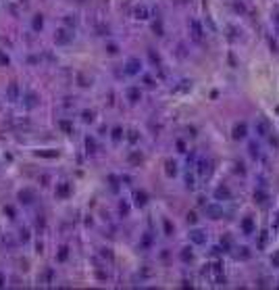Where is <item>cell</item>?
I'll return each mask as SVG.
<instances>
[{"label":"cell","instance_id":"cell-7","mask_svg":"<svg viewBox=\"0 0 279 290\" xmlns=\"http://www.w3.org/2000/svg\"><path fill=\"white\" fill-rule=\"evenodd\" d=\"M136 205H138V207H144V205H146V194H144V192H136Z\"/></svg>","mask_w":279,"mask_h":290},{"label":"cell","instance_id":"cell-9","mask_svg":"<svg viewBox=\"0 0 279 290\" xmlns=\"http://www.w3.org/2000/svg\"><path fill=\"white\" fill-rule=\"evenodd\" d=\"M265 198H267V194H265L263 190H256L254 192V200L256 203H265Z\"/></svg>","mask_w":279,"mask_h":290},{"label":"cell","instance_id":"cell-6","mask_svg":"<svg viewBox=\"0 0 279 290\" xmlns=\"http://www.w3.org/2000/svg\"><path fill=\"white\" fill-rule=\"evenodd\" d=\"M140 71V61L138 58H131L127 63V73H138Z\"/></svg>","mask_w":279,"mask_h":290},{"label":"cell","instance_id":"cell-5","mask_svg":"<svg viewBox=\"0 0 279 290\" xmlns=\"http://www.w3.org/2000/svg\"><path fill=\"white\" fill-rule=\"evenodd\" d=\"M242 230H244L246 234H252V232H254V221H252V217H246V219L242 221Z\"/></svg>","mask_w":279,"mask_h":290},{"label":"cell","instance_id":"cell-12","mask_svg":"<svg viewBox=\"0 0 279 290\" xmlns=\"http://www.w3.org/2000/svg\"><path fill=\"white\" fill-rule=\"evenodd\" d=\"M136 15H138V19H146V6H138Z\"/></svg>","mask_w":279,"mask_h":290},{"label":"cell","instance_id":"cell-17","mask_svg":"<svg viewBox=\"0 0 279 290\" xmlns=\"http://www.w3.org/2000/svg\"><path fill=\"white\" fill-rule=\"evenodd\" d=\"M113 138H115V140L121 138V128H115V132H113Z\"/></svg>","mask_w":279,"mask_h":290},{"label":"cell","instance_id":"cell-19","mask_svg":"<svg viewBox=\"0 0 279 290\" xmlns=\"http://www.w3.org/2000/svg\"><path fill=\"white\" fill-rule=\"evenodd\" d=\"M92 113H88V111H85V113H83V119H85V121H92Z\"/></svg>","mask_w":279,"mask_h":290},{"label":"cell","instance_id":"cell-18","mask_svg":"<svg viewBox=\"0 0 279 290\" xmlns=\"http://www.w3.org/2000/svg\"><path fill=\"white\" fill-rule=\"evenodd\" d=\"M58 259H60V261H65V259H67V248H63V251H60V255H58Z\"/></svg>","mask_w":279,"mask_h":290},{"label":"cell","instance_id":"cell-15","mask_svg":"<svg viewBox=\"0 0 279 290\" xmlns=\"http://www.w3.org/2000/svg\"><path fill=\"white\" fill-rule=\"evenodd\" d=\"M237 257H242V259H248V257H250L248 248H244V246H242V248H240V253H237Z\"/></svg>","mask_w":279,"mask_h":290},{"label":"cell","instance_id":"cell-22","mask_svg":"<svg viewBox=\"0 0 279 290\" xmlns=\"http://www.w3.org/2000/svg\"><path fill=\"white\" fill-rule=\"evenodd\" d=\"M127 211H129V207H127V205H123V203H121V213H127Z\"/></svg>","mask_w":279,"mask_h":290},{"label":"cell","instance_id":"cell-1","mask_svg":"<svg viewBox=\"0 0 279 290\" xmlns=\"http://www.w3.org/2000/svg\"><path fill=\"white\" fill-rule=\"evenodd\" d=\"M206 215H210V219H221L223 217V209L217 205H206Z\"/></svg>","mask_w":279,"mask_h":290},{"label":"cell","instance_id":"cell-8","mask_svg":"<svg viewBox=\"0 0 279 290\" xmlns=\"http://www.w3.org/2000/svg\"><path fill=\"white\" fill-rule=\"evenodd\" d=\"M129 100H131V102H138L140 100V90L138 88H131V90H129Z\"/></svg>","mask_w":279,"mask_h":290},{"label":"cell","instance_id":"cell-2","mask_svg":"<svg viewBox=\"0 0 279 290\" xmlns=\"http://www.w3.org/2000/svg\"><path fill=\"white\" fill-rule=\"evenodd\" d=\"M190 238H192V242H196V244H204V242H206V234L202 232V230H194V232H190Z\"/></svg>","mask_w":279,"mask_h":290},{"label":"cell","instance_id":"cell-21","mask_svg":"<svg viewBox=\"0 0 279 290\" xmlns=\"http://www.w3.org/2000/svg\"><path fill=\"white\" fill-rule=\"evenodd\" d=\"M129 134H131V136H129V140H131V142H136V140H138V136H136V132H129Z\"/></svg>","mask_w":279,"mask_h":290},{"label":"cell","instance_id":"cell-16","mask_svg":"<svg viewBox=\"0 0 279 290\" xmlns=\"http://www.w3.org/2000/svg\"><path fill=\"white\" fill-rule=\"evenodd\" d=\"M196 213H187V223H196Z\"/></svg>","mask_w":279,"mask_h":290},{"label":"cell","instance_id":"cell-20","mask_svg":"<svg viewBox=\"0 0 279 290\" xmlns=\"http://www.w3.org/2000/svg\"><path fill=\"white\" fill-rule=\"evenodd\" d=\"M108 52H111V54H117V46H115V44H111V46H108Z\"/></svg>","mask_w":279,"mask_h":290},{"label":"cell","instance_id":"cell-13","mask_svg":"<svg viewBox=\"0 0 279 290\" xmlns=\"http://www.w3.org/2000/svg\"><path fill=\"white\" fill-rule=\"evenodd\" d=\"M175 167H177V165H175V163H171V161H167V173H169V175H175V171H177V169H175Z\"/></svg>","mask_w":279,"mask_h":290},{"label":"cell","instance_id":"cell-3","mask_svg":"<svg viewBox=\"0 0 279 290\" xmlns=\"http://www.w3.org/2000/svg\"><path fill=\"white\" fill-rule=\"evenodd\" d=\"M246 132H248V128H246V123H237V125L233 128V138H235V140H242V138H246Z\"/></svg>","mask_w":279,"mask_h":290},{"label":"cell","instance_id":"cell-23","mask_svg":"<svg viewBox=\"0 0 279 290\" xmlns=\"http://www.w3.org/2000/svg\"><path fill=\"white\" fill-rule=\"evenodd\" d=\"M0 286H4V278L2 276H0Z\"/></svg>","mask_w":279,"mask_h":290},{"label":"cell","instance_id":"cell-11","mask_svg":"<svg viewBox=\"0 0 279 290\" xmlns=\"http://www.w3.org/2000/svg\"><path fill=\"white\" fill-rule=\"evenodd\" d=\"M192 29H194V38H196V40H200L202 32H200V25H198L196 21H192Z\"/></svg>","mask_w":279,"mask_h":290},{"label":"cell","instance_id":"cell-4","mask_svg":"<svg viewBox=\"0 0 279 290\" xmlns=\"http://www.w3.org/2000/svg\"><path fill=\"white\" fill-rule=\"evenodd\" d=\"M215 196H217V198H225V200H227V198H231V192H229V188L219 186V188H217V192H215Z\"/></svg>","mask_w":279,"mask_h":290},{"label":"cell","instance_id":"cell-10","mask_svg":"<svg viewBox=\"0 0 279 290\" xmlns=\"http://www.w3.org/2000/svg\"><path fill=\"white\" fill-rule=\"evenodd\" d=\"M192 251H190V248H183V251H181V261H192Z\"/></svg>","mask_w":279,"mask_h":290},{"label":"cell","instance_id":"cell-14","mask_svg":"<svg viewBox=\"0 0 279 290\" xmlns=\"http://www.w3.org/2000/svg\"><path fill=\"white\" fill-rule=\"evenodd\" d=\"M165 232H167V236H171L173 234V225H171V221L165 219Z\"/></svg>","mask_w":279,"mask_h":290}]
</instances>
